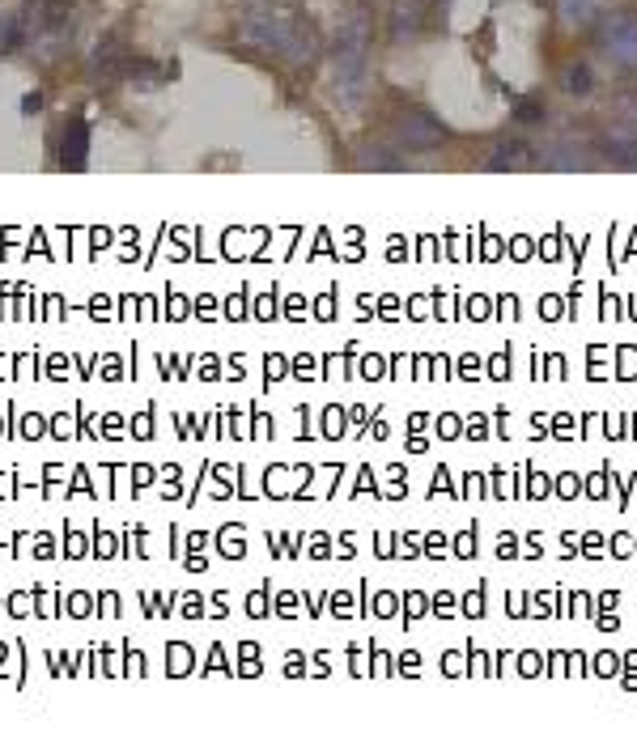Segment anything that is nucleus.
<instances>
[{"label":"nucleus","mask_w":637,"mask_h":734,"mask_svg":"<svg viewBox=\"0 0 637 734\" xmlns=\"http://www.w3.org/2000/svg\"><path fill=\"white\" fill-rule=\"evenodd\" d=\"M565 90H570V94H578V99L595 90V77H590L587 64H570V68H565Z\"/></svg>","instance_id":"9d476101"},{"label":"nucleus","mask_w":637,"mask_h":734,"mask_svg":"<svg viewBox=\"0 0 637 734\" xmlns=\"http://www.w3.org/2000/svg\"><path fill=\"white\" fill-rule=\"evenodd\" d=\"M22 43H26V26H22V13H9V17H0V55L17 51Z\"/></svg>","instance_id":"6e6552de"},{"label":"nucleus","mask_w":637,"mask_h":734,"mask_svg":"<svg viewBox=\"0 0 637 734\" xmlns=\"http://www.w3.org/2000/svg\"><path fill=\"white\" fill-rule=\"evenodd\" d=\"M523 166H532L527 145H497L485 157V170H523Z\"/></svg>","instance_id":"0eeeda50"},{"label":"nucleus","mask_w":637,"mask_h":734,"mask_svg":"<svg viewBox=\"0 0 637 734\" xmlns=\"http://www.w3.org/2000/svg\"><path fill=\"white\" fill-rule=\"evenodd\" d=\"M599 51L625 68V73H637V17L634 13H608L599 22Z\"/></svg>","instance_id":"7ed1b4c3"},{"label":"nucleus","mask_w":637,"mask_h":734,"mask_svg":"<svg viewBox=\"0 0 637 734\" xmlns=\"http://www.w3.org/2000/svg\"><path fill=\"white\" fill-rule=\"evenodd\" d=\"M595 13H599V0H561V17L570 26H587Z\"/></svg>","instance_id":"1a4fd4ad"},{"label":"nucleus","mask_w":637,"mask_h":734,"mask_svg":"<svg viewBox=\"0 0 637 734\" xmlns=\"http://www.w3.org/2000/svg\"><path fill=\"white\" fill-rule=\"evenodd\" d=\"M243 39L264 51H277V55H285V60H310V55L319 51L315 26H310L306 17H297V13L272 9V4H259V9L246 13Z\"/></svg>","instance_id":"f257e3e1"},{"label":"nucleus","mask_w":637,"mask_h":734,"mask_svg":"<svg viewBox=\"0 0 637 734\" xmlns=\"http://www.w3.org/2000/svg\"><path fill=\"white\" fill-rule=\"evenodd\" d=\"M332 77H336V94L344 106H357L366 94V77H370V13L353 9L344 17L336 48H332Z\"/></svg>","instance_id":"f03ea898"},{"label":"nucleus","mask_w":637,"mask_h":734,"mask_svg":"<svg viewBox=\"0 0 637 734\" xmlns=\"http://www.w3.org/2000/svg\"><path fill=\"white\" fill-rule=\"evenodd\" d=\"M395 141L404 149H434L446 141V128H442L434 115H425V111H408V115H399L395 119Z\"/></svg>","instance_id":"20e7f679"},{"label":"nucleus","mask_w":637,"mask_h":734,"mask_svg":"<svg viewBox=\"0 0 637 734\" xmlns=\"http://www.w3.org/2000/svg\"><path fill=\"white\" fill-rule=\"evenodd\" d=\"M86 153H90V128L86 119H68L64 124V137H60V166L64 170H81L86 166Z\"/></svg>","instance_id":"39448f33"},{"label":"nucleus","mask_w":637,"mask_h":734,"mask_svg":"<svg viewBox=\"0 0 637 734\" xmlns=\"http://www.w3.org/2000/svg\"><path fill=\"white\" fill-rule=\"evenodd\" d=\"M425 26V0H395L392 9V39L404 43V39H417Z\"/></svg>","instance_id":"423d86ee"},{"label":"nucleus","mask_w":637,"mask_h":734,"mask_svg":"<svg viewBox=\"0 0 637 734\" xmlns=\"http://www.w3.org/2000/svg\"><path fill=\"white\" fill-rule=\"evenodd\" d=\"M514 115H519V124H539V102H532V99H523L519 106H514Z\"/></svg>","instance_id":"9b49d317"}]
</instances>
